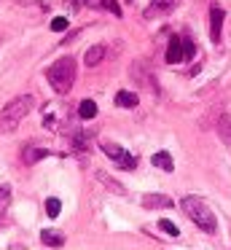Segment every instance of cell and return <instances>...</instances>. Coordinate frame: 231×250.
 <instances>
[{"mask_svg":"<svg viewBox=\"0 0 231 250\" xmlns=\"http://www.w3.org/2000/svg\"><path fill=\"white\" fill-rule=\"evenodd\" d=\"M32 108H35L32 94H19V97L11 100V103L0 110V135H11V132L21 124V119H24Z\"/></svg>","mask_w":231,"mask_h":250,"instance_id":"1","label":"cell"},{"mask_svg":"<svg viewBox=\"0 0 231 250\" xmlns=\"http://www.w3.org/2000/svg\"><path fill=\"white\" fill-rule=\"evenodd\" d=\"M180 207L204 234H215L218 231V221H215V212L207 207V202L199 199V196H183L180 199Z\"/></svg>","mask_w":231,"mask_h":250,"instance_id":"2","label":"cell"},{"mask_svg":"<svg viewBox=\"0 0 231 250\" xmlns=\"http://www.w3.org/2000/svg\"><path fill=\"white\" fill-rule=\"evenodd\" d=\"M46 78H48V83H51V89L57 94H67L75 83V60L73 57H59V60L48 67Z\"/></svg>","mask_w":231,"mask_h":250,"instance_id":"3","label":"cell"},{"mask_svg":"<svg viewBox=\"0 0 231 250\" xmlns=\"http://www.w3.org/2000/svg\"><path fill=\"white\" fill-rule=\"evenodd\" d=\"M100 148H102V153H105V156L110 159L118 169H134V167H137V156H132L126 148L116 146V143H110V140H102Z\"/></svg>","mask_w":231,"mask_h":250,"instance_id":"4","label":"cell"},{"mask_svg":"<svg viewBox=\"0 0 231 250\" xmlns=\"http://www.w3.org/2000/svg\"><path fill=\"white\" fill-rule=\"evenodd\" d=\"M223 8L220 6H215L212 3V8H210V38H212V43H220V30H223Z\"/></svg>","mask_w":231,"mask_h":250,"instance_id":"5","label":"cell"},{"mask_svg":"<svg viewBox=\"0 0 231 250\" xmlns=\"http://www.w3.org/2000/svg\"><path fill=\"white\" fill-rule=\"evenodd\" d=\"M132 78L137 83H143V86H148L150 92H159V86L153 83V76L145 70V62H134V65H132Z\"/></svg>","mask_w":231,"mask_h":250,"instance_id":"6","label":"cell"},{"mask_svg":"<svg viewBox=\"0 0 231 250\" xmlns=\"http://www.w3.org/2000/svg\"><path fill=\"white\" fill-rule=\"evenodd\" d=\"M215 132L220 135V140H223L226 146H231V113L220 110L218 119H215Z\"/></svg>","mask_w":231,"mask_h":250,"instance_id":"7","label":"cell"},{"mask_svg":"<svg viewBox=\"0 0 231 250\" xmlns=\"http://www.w3.org/2000/svg\"><path fill=\"white\" fill-rule=\"evenodd\" d=\"M172 205H175V202H172L167 194H148V196H143V207H148V210H169Z\"/></svg>","mask_w":231,"mask_h":250,"instance_id":"8","label":"cell"},{"mask_svg":"<svg viewBox=\"0 0 231 250\" xmlns=\"http://www.w3.org/2000/svg\"><path fill=\"white\" fill-rule=\"evenodd\" d=\"M177 6V0H150V6L145 8V19H153L159 14H167Z\"/></svg>","mask_w":231,"mask_h":250,"instance_id":"9","label":"cell"},{"mask_svg":"<svg viewBox=\"0 0 231 250\" xmlns=\"http://www.w3.org/2000/svg\"><path fill=\"white\" fill-rule=\"evenodd\" d=\"M167 62H169V65L183 62V38L180 35H175V38L169 41V46H167Z\"/></svg>","mask_w":231,"mask_h":250,"instance_id":"10","label":"cell"},{"mask_svg":"<svg viewBox=\"0 0 231 250\" xmlns=\"http://www.w3.org/2000/svg\"><path fill=\"white\" fill-rule=\"evenodd\" d=\"M94 178L100 180V183L105 186L107 191H113V194H118V196H124V194H126V188H124V186L118 183V180H113L107 172H102V169H97V172H94Z\"/></svg>","mask_w":231,"mask_h":250,"instance_id":"11","label":"cell"},{"mask_svg":"<svg viewBox=\"0 0 231 250\" xmlns=\"http://www.w3.org/2000/svg\"><path fill=\"white\" fill-rule=\"evenodd\" d=\"M41 242L48 245V248H62V245H64V234L62 231H54V229H43V231H41Z\"/></svg>","mask_w":231,"mask_h":250,"instance_id":"12","label":"cell"},{"mask_svg":"<svg viewBox=\"0 0 231 250\" xmlns=\"http://www.w3.org/2000/svg\"><path fill=\"white\" fill-rule=\"evenodd\" d=\"M150 162H153V167L164 169V172H172V169H175V162H172V156H169L167 151L153 153V156H150Z\"/></svg>","mask_w":231,"mask_h":250,"instance_id":"13","label":"cell"},{"mask_svg":"<svg viewBox=\"0 0 231 250\" xmlns=\"http://www.w3.org/2000/svg\"><path fill=\"white\" fill-rule=\"evenodd\" d=\"M102 60H105V46H91V49L86 51V57H84L86 67H97Z\"/></svg>","mask_w":231,"mask_h":250,"instance_id":"14","label":"cell"},{"mask_svg":"<svg viewBox=\"0 0 231 250\" xmlns=\"http://www.w3.org/2000/svg\"><path fill=\"white\" fill-rule=\"evenodd\" d=\"M70 146H73V151H78L81 156H84V153L89 151V140H86V132H73V135H70Z\"/></svg>","mask_w":231,"mask_h":250,"instance_id":"15","label":"cell"},{"mask_svg":"<svg viewBox=\"0 0 231 250\" xmlns=\"http://www.w3.org/2000/svg\"><path fill=\"white\" fill-rule=\"evenodd\" d=\"M89 8H105V11H110L113 17H121V6H118V0H91Z\"/></svg>","mask_w":231,"mask_h":250,"instance_id":"16","label":"cell"},{"mask_svg":"<svg viewBox=\"0 0 231 250\" xmlns=\"http://www.w3.org/2000/svg\"><path fill=\"white\" fill-rule=\"evenodd\" d=\"M116 105L118 108H137V94L134 92H116Z\"/></svg>","mask_w":231,"mask_h":250,"instance_id":"17","label":"cell"},{"mask_svg":"<svg viewBox=\"0 0 231 250\" xmlns=\"http://www.w3.org/2000/svg\"><path fill=\"white\" fill-rule=\"evenodd\" d=\"M78 116H81V119H86V121L94 119V116H97V103H94V100H81Z\"/></svg>","mask_w":231,"mask_h":250,"instance_id":"18","label":"cell"},{"mask_svg":"<svg viewBox=\"0 0 231 250\" xmlns=\"http://www.w3.org/2000/svg\"><path fill=\"white\" fill-rule=\"evenodd\" d=\"M46 156H51L46 148H27L24 151V164H35V162H41V159H46Z\"/></svg>","mask_w":231,"mask_h":250,"instance_id":"19","label":"cell"},{"mask_svg":"<svg viewBox=\"0 0 231 250\" xmlns=\"http://www.w3.org/2000/svg\"><path fill=\"white\" fill-rule=\"evenodd\" d=\"M59 212H62V202H59L57 196H48V199H46V215L48 218H57Z\"/></svg>","mask_w":231,"mask_h":250,"instance_id":"20","label":"cell"},{"mask_svg":"<svg viewBox=\"0 0 231 250\" xmlns=\"http://www.w3.org/2000/svg\"><path fill=\"white\" fill-rule=\"evenodd\" d=\"M159 229L164 234H169V237H177V234H180V229H177L172 221H167V218H164V221H159Z\"/></svg>","mask_w":231,"mask_h":250,"instance_id":"21","label":"cell"},{"mask_svg":"<svg viewBox=\"0 0 231 250\" xmlns=\"http://www.w3.org/2000/svg\"><path fill=\"white\" fill-rule=\"evenodd\" d=\"M8 199H11V191L5 188V186H0V218H3V212L8 210Z\"/></svg>","mask_w":231,"mask_h":250,"instance_id":"22","label":"cell"},{"mask_svg":"<svg viewBox=\"0 0 231 250\" xmlns=\"http://www.w3.org/2000/svg\"><path fill=\"white\" fill-rule=\"evenodd\" d=\"M193 54H196V46H193L188 38H183V62H186V60H193Z\"/></svg>","mask_w":231,"mask_h":250,"instance_id":"23","label":"cell"},{"mask_svg":"<svg viewBox=\"0 0 231 250\" xmlns=\"http://www.w3.org/2000/svg\"><path fill=\"white\" fill-rule=\"evenodd\" d=\"M51 30H54V33H64V30H67V19H64V17L51 19Z\"/></svg>","mask_w":231,"mask_h":250,"instance_id":"24","label":"cell"},{"mask_svg":"<svg viewBox=\"0 0 231 250\" xmlns=\"http://www.w3.org/2000/svg\"><path fill=\"white\" fill-rule=\"evenodd\" d=\"M64 3H67V8H73V11H78V8L89 6L91 0H64Z\"/></svg>","mask_w":231,"mask_h":250,"instance_id":"25","label":"cell"},{"mask_svg":"<svg viewBox=\"0 0 231 250\" xmlns=\"http://www.w3.org/2000/svg\"><path fill=\"white\" fill-rule=\"evenodd\" d=\"M43 126H46V129H54V126H57V119H54V113H48L46 119H43Z\"/></svg>","mask_w":231,"mask_h":250,"instance_id":"26","label":"cell"},{"mask_svg":"<svg viewBox=\"0 0 231 250\" xmlns=\"http://www.w3.org/2000/svg\"><path fill=\"white\" fill-rule=\"evenodd\" d=\"M0 43H3V35H0Z\"/></svg>","mask_w":231,"mask_h":250,"instance_id":"27","label":"cell"},{"mask_svg":"<svg viewBox=\"0 0 231 250\" xmlns=\"http://www.w3.org/2000/svg\"><path fill=\"white\" fill-rule=\"evenodd\" d=\"M126 3H134V0H126Z\"/></svg>","mask_w":231,"mask_h":250,"instance_id":"28","label":"cell"}]
</instances>
